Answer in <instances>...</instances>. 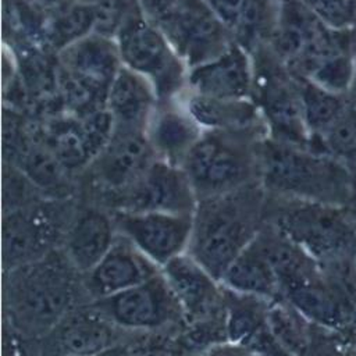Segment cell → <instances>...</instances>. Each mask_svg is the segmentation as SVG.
Instances as JSON below:
<instances>
[{
	"instance_id": "1",
	"label": "cell",
	"mask_w": 356,
	"mask_h": 356,
	"mask_svg": "<svg viewBox=\"0 0 356 356\" xmlns=\"http://www.w3.org/2000/svg\"><path fill=\"white\" fill-rule=\"evenodd\" d=\"M82 275L56 249L44 257L4 271L6 320L35 339L46 338L72 310Z\"/></svg>"
},
{
	"instance_id": "2",
	"label": "cell",
	"mask_w": 356,
	"mask_h": 356,
	"mask_svg": "<svg viewBox=\"0 0 356 356\" xmlns=\"http://www.w3.org/2000/svg\"><path fill=\"white\" fill-rule=\"evenodd\" d=\"M266 192L256 181L197 202L188 253L216 280L261 229Z\"/></svg>"
},
{
	"instance_id": "3",
	"label": "cell",
	"mask_w": 356,
	"mask_h": 356,
	"mask_svg": "<svg viewBox=\"0 0 356 356\" xmlns=\"http://www.w3.org/2000/svg\"><path fill=\"white\" fill-rule=\"evenodd\" d=\"M259 178L267 192L282 197L343 206L352 175L332 157L280 140L256 147Z\"/></svg>"
},
{
	"instance_id": "4",
	"label": "cell",
	"mask_w": 356,
	"mask_h": 356,
	"mask_svg": "<svg viewBox=\"0 0 356 356\" xmlns=\"http://www.w3.org/2000/svg\"><path fill=\"white\" fill-rule=\"evenodd\" d=\"M280 197L271 224L318 264L356 256V229L342 206Z\"/></svg>"
},
{
	"instance_id": "5",
	"label": "cell",
	"mask_w": 356,
	"mask_h": 356,
	"mask_svg": "<svg viewBox=\"0 0 356 356\" xmlns=\"http://www.w3.org/2000/svg\"><path fill=\"white\" fill-rule=\"evenodd\" d=\"M197 200L222 195L260 181L257 154L236 139L222 135L200 136L182 165Z\"/></svg>"
},
{
	"instance_id": "6",
	"label": "cell",
	"mask_w": 356,
	"mask_h": 356,
	"mask_svg": "<svg viewBox=\"0 0 356 356\" xmlns=\"http://www.w3.org/2000/svg\"><path fill=\"white\" fill-rule=\"evenodd\" d=\"M61 199L51 202H32L6 210L1 220V259L3 270L8 271L22 264L36 261L50 252L67 229L75 213L61 209Z\"/></svg>"
},
{
	"instance_id": "7",
	"label": "cell",
	"mask_w": 356,
	"mask_h": 356,
	"mask_svg": "<svg viewBox=\"0 0 356 356\" xmlns=\"http://www.w3.org/2000/svg\"><path fill=\"white\" fill-rule=\"evenodd\" d=\"M61 90L67 104L82 117L99 111L115 78L117 56L110 43L89 38L63 54Z\"/></svg>"
},
{
	"instance_id": "8",
	"label": "cell",
	"mask_w": 356,
	"mask_h": 356,
	"mask_svg": "<svg viewBox=\"0 0 356 356\" xmlns=\"http://www.w3.org/2000/svg\"><path fill=\"white\" fill-rule=\"evenodd\" d=\"M117 328L156 331L184 321L181 306L163 273L115 295L90 303Z\"/></svg>"
},
{
	"instance_id": "9",
	"label": "cell",
	"mask_w": 356,
	"mask_h": 356,
	"mask_svg": "<svg viewBox=\"0 0 356 356\" xmlns=\"http://www.w3.org/2000/svg\"><path fill=\"white\" fill-rule=\"evenodd\" d=\"M117 232L160 268L189 249L193 213L111 211Z\"/></svg>"
},
{
	"instance_id": "10",
	"label": "cell",
	"mask_w": 356,
	"mask_h": 356,
	"mask_svg": "<svg viewBox=\"0 0 356 356\" xmlns=\"http://www.w3.org/2000/svg\"><path fill=\"white\" fill-rule=\"evenodd\" d=\"M111 211L195 213L196 192L182 167L156 159L127 189L110 196Z\"/></svg>"
},
{
	"instance_id": "11",
	"label": "cell",
	"mask_w": 356,
	"mask_h": 356,
	"mask_svg": "<svg viewBox=\"0 0 356 356\" xmlns=\"http://www.w3.org/2000/svg\"><path fill=\"white\" fill-rule=\"evenodd\" d=\"M157 159L147 136L138 128L115 129L110 142L90 163L96 186L108 199L132 185Z\"/></svg>"
},
{
	"instance_id": "12",
	"label": "cell",
	"mask_w": 356,
	"mask_h": 356,
	"mask_svg": "<svg viewBox=\"0 0 356 356\" xmlns=\"http://www.w3.org/2000/svg\"><path fill=\"white\" fill-rule=\"evenodd\" d=\"M186 324L224 316V286L188 252L161 267Z\"/></svg>"
},
{
	"instance_id": "13",
	"label": "cell",
	"mask_w": 356,
	"mask_h": 356,
	"mask_svg": "<svg viewBox=\"0 0 356 356\" xmlns=\"http://www.w3.org/2000/svg\"><path fill=\"white\" fill-rule=\"evenodd\" d=\"M160 271L131 241L117 234L103 259L82 275V284L89 299L97 300L142 284Z\"/></svg>"
},
{
	"instance_id": "14",
	"label": "cell",
	"mask_w": 356,
	"mask_h": 356,
	"mask_svg": "<svg viewBox=\"0 0 356 356\" xmlns=\"http://www.w3.org/2000/svg\"><path fill=\"white\" fill-rule=\"evenodd\" d=\"M121 54L136 71L152 76L161 92L171 90L179 79V65L164 39L152 26L131 18L120 35Z\"/></svg>"
},
{
	"instance_id": "15",
	"label": "cell",
	"mask_w": 356,
	"mask_h": 356,
	"mask_svg": "<svg viewBox=\"0 0 356 356\" xmlns=\"http://www.w3.org/2000/svg\"><path fill=\"white\" fill-rule=\"evenodd\" d=\"M111 213L99 207H86L75 213L64 236V254L83 275L108 252L117 238Z\"/></svg>"
},
{
	"instance_id": "16",
	"label": "cell",
	"mask_w": 356,
	"mask_h": 356,
	"mask_svg": "<svg viewBox=\"0 0 356 356\" xmlns=\"http://www.w3.org/2000/svg\"><path fill=\"white\" fill-rule=\"evenodd\" d=\"M281 298L321 330H339L348 323L353 309L321 271L284 286Z\"/></svg>"
},
{
	"instance_id": "17",
	"label": "cell",
	"mask_w": 356,
	"mask_h": 356,
	"mask_svg": "<svg viewBox=\"0 0 356 356\" xmlns=\"http://www.w3.org/2000/svg\"><path fill=\"white\" fill-rule=\"evenodd\" d=\"M164 29L191 64L203 63L217 56L224 43L221 25L209 11L197 6H182Z\"/></svg>"
},
{
	"instance_id": "18",
	"label": "cell",
	"mask_w": 356,
	"mask_h": 356,
	"mask_svg": "<svg viewBox=\"0 0 356 356\" xmlns=\"http://www.w3.org/2000/svg\"><path fill=\"white\" fill-rule=\"evenodd\" d=\"M115 327L89 305V309L72 310L50 334H56V343L63 350L60 355L93 356L108 345L118 342L114 332Z\"/></svg>"
},
{
	"instance_id": "19",
	"label": "cell",
	"mask_w": 356,
	"mask_h": 356,
	"mask_svg": "<svg viewBox=\"0 0 356 356\" xmlns=\"http://www.w3.org/2000/svg\"><path fill=\"white\" fill-rule=\"evenodd\" d=\"M220 284L228 291L268 302L281 298L278 277L254 239L229 264Z\"/></svg>"
},
{
	"instance_id": "20",
	"label": "cell",
	"mask_w": 356,
	"mask_h": 356,
	"mask_svg": "<svg viewBox=\"0 0 356 356\" xmlns=\"http://www.w3.org/2000/svg\"><path fill=\"white\" fill-rule=\"evenodd\" d=\"M192 83L204 95L216 99H238L248 92L249 71L243 54L236 50L197 67L192 74Z\"/></svg>"
},
{
	"instance_id": "21",
	"label": "cell",
	"mask_w": 356,
	"mask_h": 356,
	"mask_svg": "<svg viewBox=\"0 0 356 356\" xmlns=\"http://www.w3.org/2000/svg\"><path fill=\"white\" fill-rule=\"evenodd\" d=\"M15 164L38 192L53 195L54 199L68 196L71 171L43 142H29Z\"/></svg>"
},
{
	"instance_id": "22",
	"label": "cell",
	"mask_w": 356,
	"mask_h": 356,
	"mask_svg": "<svg viewBox=\"0 0 356 356\" xmlns=\"http://www.w3.org/2000/svg\"><path fill=\"white\" fill-rule=\"evenodd\" d=\"M147 138L157 159L181 167L200 135L192 120L167 111L153 122Z\"/></svg>"
},
{
	"instance_id": "23",
	"label": "cell",
	"mask_w": 356,
	"mask_h": 356,
	"mask_svg": "<svg viewBox=\"0 0 356 356\" xmlns=\"http://www.w3.org/2000/svg\"><path fill=\"white\" fill-rule=\"evenodd\" d=\"M268 303V300L224 288V323L228 342L246 346L264 330Z\"/></svg>"
},
{
	"instance_id": "24",
	"label": "cell",
	"mask_w": 356,
	"mask_h": 356,
	"mask_svg": "<svg viewBox=\"0 0 356 356\" xmlns=\"http://www.w3.org/2000/svg\"><path fill=\"white\" fill-rule=\"evenodd\" d=\"M267 328L278 345L291 356H305L312 342L314 325L284 298L267 307Z\"/></svg>"
},
{
	"instance_id": "25",
	"label": "cell",
	"mask_w": 356,
	"mask_h": 356,
	"mask_svg": "<svg viewBox=\"0 0 356 356\" xmlns=\"http://www.w3.org/2000/svg\"><path fill=\"white\" fill-rule=\"evenodd\" d=\"M70 170L90 164L99 154L82 121H60L53 124L42 140Z\"/></svg>"
},
{
	"instance_id": "26",
	"label": "cell",
	"mask_w": 356,
	"mask_h": 356,
	"mask_svg": "<svg viewBox=\"0 0 356 356\" xmlns=\"http://www.w3.org/2000/svg\"><path fill=\"white\" fill-rule=\"evenodd\" d=\"M108 103L115 122L136 128L149 108L150 93L138 76L129 71H120L110 86Z\"/></svg>"
},
{
	"instance_id": "27",
	"label": "cell",
	"mask_w": 356,
	"mask_h": 356,
	"mask_svg": "<svg viewBox=\"0 0 356 356\" xmlns=\"http://www.w3.org/2000/svg\"><path fill=\"white\" fill-rule=\"evenodd\" d=\"M300 89L299 99L307 129L310 135L314 134L323 138L341 117L348 95L331 93L310 81Z\"/></svg>"
},
{
	"instance_id": "28",
	"label": "cell",
	"mask_w": 356,
	"mask_h": 356,
	"mask_svg": "<svg viewBox=\"0 0 356 356\" xmlns=\"http://www.w3.org/2000/svg\"><path fill=\"white\" fill-rule=\"evenodd\" d=\"M231 99H216L202 96L192 99L191 114L196 122L218 129H238L253 120V108Z\"/></svg>"
},
{
	"instance_id": "29",
	"label": "cell",
	"mask_w": 356,
	"mask_h": 356,
	"mask_svg": "<svg viewBox=\"0 0 356 356\" xmlns=\"http://www.w3.org/2000/svg\"><path fill=\"white\" fill-rule=\"evenodd\" d=\"M314 85L335 93L348 95L356 82V63L353 51L339 49L320 60L307 72Z\"/></svg>"
},
{
	"instance_id": "30",
	"label": "cell",
	"mask_w": 356,
	"mask_h": 356,
	"mask_svg": "<svg viewBox=\"0 0 356 356\" xmlns=\"http://www.w3.org/2000/svg\"><path fill=\"white\" fill-rule=\"evenodd\" d=\"M328 153L338 159L356 156V90L346 96V104L337 122L321 138Z\"/></svg>"
},
{
	"instance_id": "31",
	"label": "cell",
	"mask_w": 356,
	"mask_h": 356,
	"mask_svg": "<svg viewBox=\"0 0 356 356\" xmlns=\"http://www.w3.org/2000/svg\"><path fill=\"white\" fill-rule=\"evenodd\" d=\"M92 25H95L93 7H72L56 18L49 36L54 46H65L82 36Z\"/></svg>"
},
{
	"instance_id": "32",
	"label": "cell",
	"mask_w": 356,
	"mask_h": 356,
	"mask_svg": "<svg viewBox=\"0 0 356 356\" xmlns=\"http://www.w3.org/2000/svg\"><path fill=\"white\" fill-rule=\"evenodd\" d=\"M314 15L334 31L356 25V0H302Z\"/></svg>"
},
{
	"instance_id": "33",
	"label": "cell",
	"mask_w": 356,
	"mask_h": 356,
	"mask_svg": "<svg viewBox=\"0 0 356 356\" xmlns=\"http://www.w3.org/2000/svg\"><path fill=\"white\" fill-rule=\"evenodd\" d=\"M128 8L129 0H97L93 7L95 25L103 33L114 32L128 22V19H125Z\"/></svg>"
},
{
	"instance_id": "34",
	"label": "cell",
	"mask_w": 356,
	"mask_h": 356,
	"mask_svg": "<svg viewBox=\"0 0 356 356\" xmlns=\"http://www.w3.org/2000/svg\"><path fill=\"white\" fill-rule=\"evenodd\" d=\"M35 338L24 335L7 323L3 331V356H39Z\"/></svg>"
},
{
	"instance_id": "35",
	"label": "cell",
	"mask_w": 356,
	"mask_h": 356,
	"mask_svg": "<svg viewBox=\"0 0 356 356\" xmlns=\"http://www.w3.org/2000/svg\"><path fill=\"white\" fill-rule=\"evenodd\" d=\"M257 0H210L217 17L228 26L239 28L248 8Z\"/></svg>"
},
{
	"instance_id": "36",
	"label": "cell",
	"mask_w": 356,
	"mask_h": 356,
	"mask_svg": "<svg viewBox=\"0 0 356 356\" xmlns=\"http://www.w3.org/2000/svg\"><path fill=\"white\" fill-rule=\"evenodd\" d=\"M147 15L165 28L179 13L182 6L178 0H140Z\"/></svg>"
},
{
	"instance_id": "37",
	"label": "cell",
	"mask_w": 356,
	"mask_h": 356,
	"mask_svg": "<svg viewBox=\"0 0 356 356\" xmlns=\"http://www.w3.org/2000/svg\"><path fill=\"white\" fill-rule=\"evenodd\" d=\"M316 328L317 327L314 325L312 342L305 356H342L339 349L331 341H328L321 334H318Z\"/></svg>"
},
{
	"instance_id": "38",
	"label": "cell",
	"mask_w": 356,
	"mask_h": 356,
	"mask_svg": "<svg viewBox=\"0 0 356 356\" xmlns=\"http://www.w3.org/2000/svg\"><path fill=\"white\" fill-rule=\"evenodd\" d=\"M345 210V214L348 216L349 221L356 229V175L350 178V186H349V193L346 197L345 204L342 206Z\"/></svg>"
},
{
	"instance_id": "39",
	"label": "cell",
	"mask_w": 356,
	"mask_h": 356,
	"mask_svg": "<svg viewBox=\"0 0 356 356\" xmlns=\"http://www.w3.org/2000/svg\"><path fill=\"white\" fill-rule=\"evenodd\" d=\"M93 356H134V353H132V348H129L121 342H115V343H111L107 348L102 349L100 352L95 353Z\"/></svg>"
},
{
	"instance_id": "40",
	"label": "cell",
	"mask_w": 356,
	"mask_h": 356,
	"mask_svg": "<svg viewBox=\"0 0 356 356\" xmlns=\"http://www.w3.org/2000/svg\"><path fill=\"white\" fill-rule=\"evenodd\" d=\"M60 356H89V355H79V353H64Z\"/></svg>"
},
{
	"instance_id": "41",
	"label": "cell",
	"mask_w": 356,
	"mask_h": 356,
	"mask_svg": "<svg viewBox=\"0 0 356 356\" xmlns=\"http://www.w3.org/2000/svg\"><path fill=\"white\" fill-rule=\"evenodd\" d=\"M352 51H353V57H355V63H356V46L352 49Z\"/></svg>"
},
{
	"instance_id": "42",
	"label": "cell",
	"mask_w": 356,
	"mask_h": 356,
	"mask_svg": "<svg viewBox=\"0 0 356 356\" xmlns=\"http://www.w3.org/2000/svg\"><path fill=\"white\" fill-rule=\"evenodd\" d=\"M46 1H58V0H46Z\"/></svg>"
}]
</instances>
